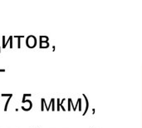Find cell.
<instances>
[{
  "label": "cell",
  "instance_id": "9",
  "mask_svg": "<svg viewBox=\"0 0 142 128\" xmlns=\"http://www.w3.org/2000/svg\"><path fill=\"white\" fill-rule=\"evenodd\" d=\"M11 96H13V94H2V96H8V97H9Z\"/></svg>",
  "mask_w": 142,
  "mask_h": 128
},
{
  "label": "cell",
  "instance_id": "8",
  "mask_svg": "<svg viewBox=\"0 0 142 128\" xmlns=\"http://www.w3.org/2000/svg\"><path fill=\"white\" fill-rule=\"evenodd\" d=\"M3 47L5 48V37H3Z\"/></svg>",
  "mask_w": 142,
  "mask_h": 128
},
{
  "label": "cell",
  "instance_id": "5",
  "mask_svg": "<svg viewBox=\"0 0 142 128\" xmlns=\"http://www.w3.org/2000/svg\"><path fill=\"white\" fill-rule=\"evenodd\" d=\"M48 43H47V42H40V47H41V48H45V47H48Z\"/></svg>",
  "mask_w": 142,
  "mask_h": 128
},
{
  "label": "cell",
  "instance_id": "1",
  "mask_svg": "<svg viewBox=\"0 0 142 128\" xmlns=\"http://www.w3.org/2000/svg\"><path fill=\"white\" fill-rule=\"evenodd\" d=\"M26 43H27L28 47L29 48H33V47H36L37 44V39L34 36H28L27 37V40H26Z\"/></svg>",
  "mask_w": 142,
  "mask_h": 128
},
{
  "label": "cell",
  "instance_id": "4",
  "mask_svg": "<svg viewBox=\"0 0 142 128\" xmlns=\"http://www.w3.org/2000/svg\"><path fill=\"white\" fill-rule=\"evenodd\" d=\"M12 97H13V96H9V97L7 99V101H6V103H5V106H4V111H7V110H8V104H9V101H10Z\"/></svg>",
  "mask_w": 142,
  "mask_h": 128
},
{
  "label": "cell",
  "instance_id": "7",
  "mask_svg": "<svg viewBox=\"0 0 142 128\" xmlns=\"http://www.w3.org/2000/svg\"><path fill=\"white\" fill-rule=\"evenodd\" d=\"M40 38H41V39H40V42H43V41L46 42V41L48 40V37H43V36H41V37H40Z\"/></svg>",
  "mask_w": 142,
  "mask_h": 128
},
{
  "label": "cell",
  "instance_id": "6",
  "mask_svg": "<svg viewBox=\"0 0 142 128\" xmlns=\"http://www.w3.org/2000/svg\"><path fill=\"white\" fill-rule=\"evenodd\" d=\"M14 37H17V38H18V48H20V47H21V44H20V41H21V39H20V38H22V37H23V36H22V37H18V36H15Z\"/></svg>",
  "mask_w": 142,
  "mask_h": 128
},
{
  "label": "cell",
  "instance_id": "10",
  "mask_svg": "<svg viewBox=\"0 0 142 128\" xmlns=\"http://www.w3.org/2000/svg\"><path fill=\"white\" fill-rule=\"evenodd\" d=\"M5 72V69H0V72Z\"/></svg>",
  "mask_w": 142,
  "mask_h": 128
},
{
  "label": "cell",
  "instance_id": "2",
  "mask_svg": "<svg viewBox=\"0 0 142 128\" xmlns=\"http://www.w3.org/2000/svg\"><path fill=\"white\" fill-rule=\"evenodd\" d=\"M26 101V102H27L28 105L26 106V107H23L22 106V109L23 111H30L31 109H32V101H31L30 100H25V101H22L23 103H24Z\"/></svg>",
  "mask_w": 142,
  "mask_h": 128
},
{
  "label": "cell",
  "instance_id": "11",
  "mask_svg": "<svg viewBox=\"0 0 142 128\" xmlns=\"http://www.w3.org/2000/svg\"><path fill=\"white\" fill-rule=\"evenodd\" d=\"M0 53H1V51H0Z\"/></svg>",
  "mask_w": 142,
  "mask_h": 128
},
{
  "label": "cell",
  "instance_id": "3",
  "mask_svg": "<svg viewBox=\"0 0 142 128\" xmlns=\"http://www.w3.org/2000/svg\"><path fill=\"white\" fill-rule=\"evenodd\" d=\"M41 111H44V106H46V109L47 110V103H46V101H45L44 98H42V101H41Z\"/></svg>",
  "mask_w": 142,
  "mask_h": 128
}]
</instances>
